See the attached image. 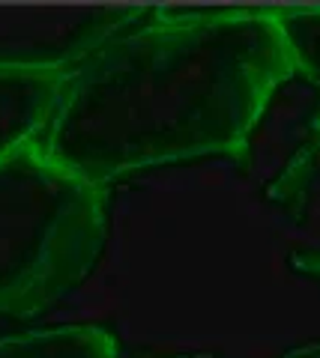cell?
Segmentation results:
<instances>
[{
	"label": "cell",
	"mask_w": 320,
	"mask_h": 358,
	"mask_svg": "<svg viewBox=\"0 0 320 358\" xmlns=\"http://www.w3.org/2000/svg\"><path fill=\"white\" fill-rule=\"evenodd\" d=\"M293 63L272 9H162L63 75L39 147L93 185L239 150Z\"/></svg>",
	"instance_id": "cell-1"
},
{
	"label": "cell",
	"mask_w": 320,
	"mask_h": 358,
	"mask_svg": "<svg viewBox=\"0 0 320 358\" xmlns=\"http://www.w3.org/2000/svg\"><path fill=\"white\" fill-rule=\"evenodd\" d=\"M108 203L30 141L0 155V313L39 317L75 293L105 251Z\"/></svg>",
	"instance_id": "cell-2"
},
{
	"label": "cell",
	"mask_w": 320,
	"mask_h": 358,
	"mask_svg": "<svg viewBox=\"0 0 320 358\" xmlns=\"http://www.w3.org/2000/svg\"><path fill=\"white\" fill-rule=\"evenodd\" d=\"M156 6L0 3V75H66Z\"/></svg>",
	"instance_id": "cell-3"
},
{
	"label": "cell",
	"mask_w": 320,
	"mask_h": 358,
	"mask_svg": "<svg viewBox=\"0 0 320 358\" xmlns=\"http://www.w3.org/2000/svg\"><path fill=\"white\" fill-rule=\"evenodd\" d=\"M267 194L293 236L302 266L320 268V126L291 155Z\"/></svg>",
	"instance_id": "cell-4"
},
{
	"label": "cell",
	"mask_w": 320,
	"mask_h": 358,
	"mask_svg": "<svg viewBox=\"0 0 320 358\" xmlns=\"http://www.w3.org/2000/svg\"><path fill=\"white\" fill-rule=\"evenodd\" d=\"M63 75H0V155L36 141L57 102Z\"/></svg>",
	"instance_id": "cell-5"
},
{
	"label": "cell",
	"mask_w": 320,
	"mask_h": 358,
	"mask_svg": "<svg viewBox=\"0 0 320 358\" xmlns=\"http://www.w3.org/2000/svg\"><path fill=\"white\" fill-rule=\"evenodd\" d=\"M114 338L99 326H54L0 338V358H114Z\"/></svg>",
	"instance_id": "cell-6"
},
{
	"label": "cell",
	"mask_w": 320,
	"mask_h": 358,
	"mask_svg": "<svg viewBox=\"0 0 320 358\" xmlns=\"http://www.w3.org/2000/svg\"><path fill=\"white\" fill-rule=\"evenodd\" d=\"M293 72H302L320 90V6H281L272 9Z\"/></svg>",
	"instance_id": "cell-7"
},
{
	"label": "cell",
	"mask_w": 320,
	"mask_h": 358,
	"mask_svg": "<svg viewBox=\"0 0 320 358\" xmlns=\"http://www.w3.org/2000/svg\"><path fill=\"white\" fill-rule=\"evenodd\" d=\"M281 358H320V341H314V343H305V346H296V350L284 352Z\"/></svg>",
	"instance_id": "cell-8"
},
{
	"label": "cell",
	"mask_w": 320,
	"mask_h": 358,
	"mask_svg": "<svg viewBox=\"0 0 320 358\" xmlns=\"http://www.w3.org/2000/svg\"><path fill=\"white\" fill-rule=\"evenodd\" d=\"M171 358H228V355H218V352H180V355H171Z\"/></svg>",
	"instance_id": "cell-9"
}]
</instances>
